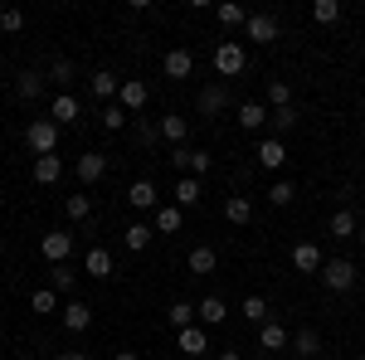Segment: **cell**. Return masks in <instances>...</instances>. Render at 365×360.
I'll use <instances>...</instances> for the list:
<instances>
[{
	"mask_svg": "<svg viewBox=\"0 0 365 360\" xmlns=\"http://www.w3.org/2000/svg\"><path fill=\"white\" fill-rule=\"evenodd\" d=\"M249 39L253 44H273V39H282V25H278V15H268V10H258V15H249Z\"/></svg>",
	"mask_w": 365,
	"mask_h": 360,
	"instance_id": "obj_4",
	"label": "cell"
},
{
	"mask_svg": "<svg viewBox=\"0 0 365 360\" xmlns=\"http://www.w3.org/2000/svg\"><path fill=\"white\" fill-rule=\"evenodd\" d=\"M225 220L229 224H249L253 220V200L249 195H229L225 200Z\"/></svg>",
	"mask_w": 365,
	"mask_h": 360,
	"instance_id": "obj_28",
	"label": "cell"
},
{
	"mask_svg": "<svg viewBox=\"0 0 365 360\" xmlns=\"http://www.w3.org/2000/svg\"><path fill=\"white\" fill-rule=\"evenodd\" d=\"M170 205H180V210H195V205H200V180H195V175L175 180V190H170Z\"/></svg>",
	"mask_w": 365,
	"mask_h": 360,
	"instance_id": "obj_19",
	"label": "cell"
},
{
	"mask_svg": "<svg viewBox=\"0 0 365 360\" xmlns=\"http://www.w3.org/2000/svg\"><path fill=\"white\" fill-rule=\"evenodd\" d=\"M268 127H273V137H287V132H292V127H297V112L292 108H278V112H268Z\"/></svg>",
	"mask_w": 365,
	"mask_h": 360,
	"instance_id": "obj_30",
	"label": "cell"
},
{
	"mask_svg": "<svg viewBox=\"0 0 365 360\" xmlns=\"http://www.w3.org/2000/svg\"><path fill=\"white\" fill-rule=\"evenodd\" d=\"M322 282H327V292H351L356 287V263L351 258H327L322 263Z\"/></svg>",
	"mask_w": 365,
	"mask_h": 360,
	"instance_id": "obj_2",
	"label": "cell"
},
{
	"mask_svg": "<svg viewBox=\"0 0 365 360\" xmlns=\"http://www.w3.org/2000/svg\"><path fill=\"white\" fill-rule=\"evenodd\" d=\"M253 360H268V356H253Z\"/></svg>",
	"mask_w": 365,
	"mask_h": 360,
	"instance_id": "obj_51",
	"label": "cell"
},
{
	"mask_svg": "<svg viewBox=\"0 0 365 360\" xmlns=\"http://www.w3.org/2000/svg\"><path fill=\"white\" fill-rule=\"evenodd\" d=\"M278 108H292V88L282 83V78H273L268 83V112H278Z\"/></svg>",
	"mask_w": 365,
	"mask_h": 360,
	"instance_id": "obj_35",
	"label": "cell"
},
{
	"mask_svg": "<svg viewBox=\"0 0 365 360\" xmlns=\"http://www.w3.org/2000/svg\"><path fill=\"white\" fill-rule=\"evenodd\" d=\"M25 360H39V356H25Z\"/></svg>",
	"mask_w": 365,
	"mask_h": 360,
	"instance_id": "obj_52",
	"label": "cell"
},
{
	"mask_svg": "<svg viewBox=\"0 0 365 360\" xmlns=\"http://www.w3.org/2000/svg\"><path fill=\"white\" fill-rule=\"evenodd\" d=\"M292 351H297L302 360H317V356H322V336L312 331V326H302V331L292 336Z\"/></svg>",
	"mask_w": 365,
	"mask_h": 360,
	"instance_id": "obj_29",
	"label": "cell"
},
{
	"mask_svg": "<svg viewBox=\"0 0 365 360\" xmlns=\"http://www.w3.org/2000/svg\"><path fill=\"white\" fill-rule=\"evenodd\" d=\"M185 170H190L195 180H205V175L215 170V156H210V151H190V161H185Z\"/></svg>",
	"mask_w": 365,
	"mask_h": 360,
	"instance_id": "obj_40",
	"label": "cell"
},
{
	"mask_svg": "<svg viewBox=\"0 0 365 360\" xmlns=\"http://www.w3.org/2000/svg\"><path fill=\"white\" fill-rule=\"evenodd\" d=\"M73 170H78V180H83V185H93V180H103V175H108V156H103V151H83Z\"/></svg>",
	"mask_w": 365,
	"mask_h": 360,
	"instance_id": "obj_9",
	"label": "cell"
},
{
	"mask_svg": "<svg viewBox=\"0 0 365 360\" xmlns=\"http://www.w3.org/2000/svg\"><path fill=\"white\" fill-rule=\"evenodd\" d=\"M239 127L244 132H263L268 127V103H244L239 108Z\"/></svg>",
	"mask_w": 365,
	"mask_h": 360,
	"instance_id": "obj_21",
	"label": "cell"
},
{
	"mask_svg": "<svg viewBox=\"0 0 365 360\" xmlns=\"http://www.w3.org/2000/svg\"><path fill=\"white\" fill-rule=\"evenodd\" d=\"M170 326H175V331H185V326H195V307L190 302H170Z\"/></svg>",
	"mask_w": 365,
	"mask_h": 360,
	"instance_id": "obj_37",
	"label": "cell"
},
{
	"mask_svg": "<svg viewBox=\"0 0 365 360\" xmlns=\"http://www.w3.org/2000/svg\"><path fill=\"white\" fill-rule=\"evenodd\" d=\"M244 63H249V54H244V44H239V39H225V44L215 49V73H220V78H239V73H244Z\"/></svg>",
	"mask_w": 365,
	"mask_h": 360,
	"instance_id": "obj_3",
	"label": "cell"
},
{
	"mask_svg": "<svg viewBox=\"0 0 365 360\" xmlns=\"http://www.w3.org/2000/svg\"><path fill=\"white\" fill-rule=\"evenodd\" d=\"M88 83H93V98H98V103H103V108H108V103H117V73H93V78H88Z\"/></svg>",
	"mask_w": 365,
	"mask_h": 360,
	"instance_id": "obj_27",
	"label": "cell"
},
{
	"mask_svg": "<svg viewBox=\"0 0 365 360\" xmlns=\"http://www.w3.org/2000/svg\"><path fill=\"white\" fill-rule=\"evenodd\" d=\"M49 78H54L58 88L73 83V63H68V58H54V63H49Z\"/></svg>",
	"mask_w": 365,
	"mask_h": 360,
	"instance_id": "obj_45",
	"label": "cell"
},
{
	"mask_svg": "<svg viewBox=\"0 0 365 360\" xmlns=\"http://www.w3.org/2000/svg\"><path fill=\"white\" fill-rule=\"evenodd\" d=\"M195 322L205 326V331H210V326H220V322H229L225 297H215V292H210V297H200V302H195Z\"/></svg>",
	"mask_w": 365,
	"mask_h": 360,
	"instance_id": "obj_7",
	"label": "cell"
},
{
	"mask_svg": "<svg viewBox=\"0 0 365 360\" xmlns=\"http://www.w3.org/2000/svg\"><path fill=\"white\" fill-rule=\"evenodd\" d=\"M78 287V277L68 273V263H54V292H73Z\"/></svg>",
	"mask_w": 365,
	"mask_h": 360,
	"instance_id": "obj_43",
	"label": "cell"
},
{
	"mask_svg": "<svg viewBox=\"0 0 365 360\" xmlns=\"http://www.w3.org/2000/svg\"><path fill=\"white\" fill-rule=\"evenodd\" d=\"M220 360H244V356H239V351H234V346H229V351H220Z\"/></svg>",
	"mask_w": 365,
	"mask_h": 360,
	"instance_id": "obj_48",
	"label": "cell"
},
{
	"mask_svg": "<svg viewBox=\"0 0 365 360\" xmlns=\"http://www.w3.org/2000/svg\"><path fill=\"white\" fill-rule=\"evenodd\" d=\"M117 103H122V108L137 117V112L146 108V103H151V88L141 83V78H122V88H117Z\"/></svg>",
	"mask_w": 365,
	"mask_h": 360,
	"instance_id": "obj_6",
	"label": "cell"
},
{
	"mask_svg": "<svg viewBox=\"0 0 365 360\" xmlns=\"http://www.w3.org/2000/svg\"><path fill=\"white\" fill-rule=\"evenodd\" d=\"M0 29L5 34H20L25 29V10H0Z\"/></svg>",
	"mask_w": 365,
	"mask_h": 360,
	"instance_id": "obj_44",
	"label": "cell"
},
{
	"mask_svg": "<svg viewBox=\"0 0 365 360\" xmlns=\"http://www.w3.org/2000/svg\"><path fill=\"white\" fill-rule=\"evenodd\" d=\"M312 20H317V25H336L341 20V0H317V5H312Z\"/></svg>",
	"mask_w": 365,
	"mask_h": 360,
	"instance_id": "obj_34",
	"label": "cell"
},
{
	"mask_svg": "<svg viewBox=\"0 0 365 360\" xmlns=\"http://www.w3.org/2000/svg\"><path fill=\"white\" fill-rule=\"evenodd\" d=\"M215 20H220V25H249V10L234 5V0H225V5H215Z\"/></svg>",
	"mask_w": 365,
	"mask_h": 360,
	"instance_id": "obj_33",
	"label": "cell"
},
{
	"mask_svg": "<svg viewBox=\"0 0 365 360\" xmlns=\"http://www.w3.org/2000/svg\"><path fill=\"white\" fill-rule=\"evenodd\" d=\"M29 307H34V312H44V317H49V312H63V307H58V292H54V287H39V292L29 297Z\"/></svg>",
	"mask_w": 365,
	"mask_h": 360,
	"instance_id": "obj_38",
	"label": "cell"
},
{
	"mask_svg": "<svg viewBox=\"0 0 365 360\" xmlns=\"http://www.w3.org/2000/svg\"><path fill=\"white\" fill-rule=\"evenodd\" d=\"M185 263H190V273H195V277H210V273H215V263H220V253L210 249V244H200V249H190Z\"/></svg>",
	"mask_w": 365,
	"mask_h": 360,
	"instance_id": "obj_24",
	"label": "cell"
},
{
	"mask_svg": "<svg viewBox=\"0 0 365 360\" xmlns=\"http://www.w3.org/2000/svg\"><path fill=\"white\" fill-rule=\"evenodd\" d=\"M39 253H44L49 263H68V253H73V234H68V229L44 234V239H39Z\"/></svg>",
	"mask_w": 365,
	"mask_h": 360,
	"instance_id": "obj_5",
	"label": "cell"
},
{
	"mask_svg": "<svg viewBox=\"0 0 365 360\" xmlns=\"http://www.w3.org/2000/svg\"><path fill=\"white\" fill-rule=\"evenodd\" d=\"M180 224H185V210H180V205H161L156 220H151V229H156V234H180Z\"/></svg>",
	"mask_w": 365,
	"mask_h": 360,
	"instance_id": "obj_17",
	"label": "cell"
},
{
	"mask_svg": "<svg viewBox=\"0 0 365 360\" xmlns=\"http://www.w3.org/2000/svg\"><path fill=\"white\" fill-rule=\"evenodd\" d=\"M54 360H93V356H88V351H58Z\"/></svg>",
	"mask_w": 365,
	"mask_h": 360,
	"instance_id": "obj_47",
	"label": "cell"
},
{
	"mask_svg": "<svg viewBox=\"0 0 365 360\" xmlns=\"http://www.w3.org/2000/svg\"><path fill=\"white\" fill-rule=\"evenodd\" d=\"M225 108H229L225 83H210L205 93H200V112H205V117H215V112H225Z\"/></svg>",
	"mask_w": 365,
	"mask_h": 360,
	"instance_id": "obj_26",
	"label": "cell"
},
{
	"mask_svg": "<svg viewBox=\"0 0 365 360\" xmlns=\"http://www.w3.org/2000/svg\"><path fill=\"white\" fill-rule=\"evenodd\" d=\"M83 268H88L93 277H113V253L103 249V244H93V249L83 253Z\"/></svg>",
	"mask_w": 365,
	"mask_h": 360,
	"instance_id": "obj_20",
	"label": "cell"
},
{
	"mask_svg": "<svg viewBox=\"0 0 365 360\" xmlns=\"http://www.w3.org/2000/svg\"><path fill=\"white\" fill-rule=\"evenodd\" d=\"M78 112H83V103H78L73 93H54V112H49V117H54L58 127H68V122H78Z\"/></svg>",
	"mask_w": 365,
	"mask_h": 360,
	"instance_id": "obj_13",
	"label": "cell"
},
{
	"mask_svg": "<svg viewBox=\"0 0 365 360\" xmlns=\"http://www.w3.org/2000/svg\"><path fill=\"white\" fill-rule=\"evenodd\" d=\"M327 234H331V239H356V234H361V220H356L351 210H336L331 224H327Z\"/></svg>",
	"mask_w": 365,
	"mask_h": 360,
	"instance_id": "obj_22",
	"label": "cell"
},
{
	"mask_svg": "<svg viewBox=\"0 0 365 360\" xmlns=\"http://www.w3.org/2000/svg\"><path fill=\"white\" fill-rule=\"evenodd\" d=\"M244 317H249L253 326H263V322H268V297H258V292L244 297Z\"/></svg>",
	"mask_w": 365,
	"mask_h": 360,
	"instance_id": "obj_39",
	"label": "cell"
},
{
	"mask_svg": "<svg viewBox=\"0 0 365 360\" xmlns=\"http://www.w3.org/2000/svg\"><path fill=\"white\" fill-rule=\"evenodd\" d=\"M258 166L263 170H282L287 166V146H282L278 137H263V146H258Z\"/></svg>",
	"mask_w": 365,
	"mask_h": 360,
	"instance_id": "obj_11",
	"label": "cell"
},
{
	"mask_svg": "<svg viewBox=\"0 0 365 360\" xmlns=\"http://www.w3.org/2000/svg\"><path fill=\"white\" fill-rule=\"evenodd\" d=\"M15 93H20V103H34V98L44 93V73H20V83H15Z\"/></svg>",
	"mask_w": 365,
	"mask_h": 360,
	"instance_id": "obj_32",
	"label": "cell"
},
{
	"mask_svg": "<svg viewBox=\"0 0 365 360\" xmlns=\"http://www.w3.org/2000/svg\"><path fill=\"white\" fill-rule=\"evenodd\" d=\"M156 127H161V141H170V151L190 141V122H185V117H175V112H166V117H161Z\"/></svg>",
	"mask_w": 365,
	"mask_h": 360,
	"instance_id": "obj_8",
	"label": "cell"
},
{
	"mask_svg": "<svg viewBox=\"0 0 365 360\" xmlns=\"http://www.w3.org/2000/svg\"><path fill=\"white\" fill-rule=\"evenodd\" d=\"M63 210H68V220H93V195H68Z\"/></svg>",
	"mask_w": 365,
	"mask_h": 360,
	"instance_id": "obj_36",
	"label": "cell"
},
{
	"mask_svg": "<svg viewBox=\"0 0 365 360\" xmlns=\"http://www.w3.org/2000/svg\"><path fill=\"white\" fill-rule=\"evenodd\" d=\"M322 263H327V258H322L317 244H297V249H292V268H297V273H322Z\"/></svg>",
	"mask_w": 365,
	"mask_h": 360,
	"instance_id": "obj_15",
	"label": "cell"
},
{
	"mask_svg": "<svg viewBox=\"0 0 365 360\" xmlns=\"http://www.w3.org/2000/svg\"><path fill=\"white\" fill-rule=\"evenodd\" d=\"M356 360H365V356H356Z\"/></svg>",
	"mask_w": 365,
	"mask_h": 360,
	"instance_id": "obj_53",
	"label": "cell"
},
{
	"mask_svg": "<svg viewBox=\"0 0 365 360\" xmlns=\"http://www.w3.org/2000/svg\"><path fill=\"white\" fill-rule=\"evenodd\" d=\"M356 239H361V244H365V224H361V234H356Z\"/></svg>",
	"mask_w": 365,
	"mask_h": 360,
	"instance_id": "obj_50",
	"label": "cell"
},
{
	"mask_svg": "<svg viewBox=\"0 0 365 360\" xmlns=\"http://www.w3.org/2000/svg\"><path fill=\"white\" fill-rule=\"evenodd\" d=\"M161 68H166V78H190V73H195V54H190V49H170V54L161 58Z\"/></svg>",
	"mask_w": 365,
	"mask_h": 360,
	"instance_id": "obj_10",
	"label": "cell"
},
{
	"mask_svg": "<svg viewBox=\"0 0 365 360\" xmlns=\"http://www.w3.org/2000/svg\"><path fill=\"white\" fill-rule=\"evenodd\" d=\"M292 200H297V190H292V180H278V185H273V190H268V205H292Z\"/></svg>",
	"mask_w": 365,
	"mask_h": 360,
	"instance_id": "obj_42",
	"label": "cell"
},
{
	"mask_svg": "<svg viewBox=\"0 0 365 360\" xmlns=\"http://www.w3.org/2000/svg\"><path fill=\"white\" fill-rule=\"evenodd\" d=\"M25 146L34 151V156H54L58 151V122L54 117H34L25 127Z\"/></svg>",
	"mask_w": 365,
	"mask_h": 360,
	"instance_id": "obj_1",
	"label": "cell"
},
{
	"mask_svg": "<svg viewBox=\"0 0 365 360\" xmlns=\"http://www.w3.org/2000/svg\"><path fill=\"white\" fill-rule=\"evenodd\" d=\"M34 180H39V185H58V180H63V161H58V151H54V156H34Z\"/></svg>",
	"mask_w": 365,
	"mask_h": 360,
	"instance_id": "obj_16",
	"label": "cell"
},
{
	"mask_svg": "<svg viewBox=\"0 0 365 360\" xmlns=\"http://www.w3.org/2000/svg\"><path fill=\"white\" fill-rule=\"evenodd\" d=\"M113 360H141V356H137V351H117Z\"/></svg>",
	"mask_w": 365,
	"mask_h": 360,
	"instance_id": "obj_49",
	"label": "cell"
},
{
	"mask_svg": "<svg viewBox=\"0 0 365 360\" xmlns=\"http://www.w3.org/2000/svg\"><path fill=\"white\" fill-rule=\"evenodd\" d=\"M258 346H263V351H282V346H287V326L268 317V322L258 326Z\"/></svg>",
	"mask_w": 365,
	"mask_h": 360,
	"instance_id": "obj_23",
	"label": "cell"
},
{
	"mask_svg": "<svg viewBox=\"0 0 365 360\" xmlns=\"http://www.w3.org/2000/svg\"><path fill=\"white\" fill-rule=\"evenodd\" d=\"M127 200H132V210H161V195H156V185H151V180H132Z\"/></svg>",
	"mask_w": 365,
	"mask_h": 360,
	"instance_id": "obj_14",
	"label": "cell"
},
{
	"mask_svg": "<svg viewBox=\"0 0 365 360\" xmlns=\"http://www.w3.org/2000/svg\"><path fill=\"white\" fill-rule=\"evenodd\" d=\"M127 117H132V112L122 108V103H108V108L98 112V122H103L108 132H122V127H127Z\"/></svg>",
	"mask_w": 365,
	"mask_h": 360,
	"instance_id": "obj_31",
	"label": "cell"
},
{
	"mask_svg": "<svg viewBox=\"0 0 365 360\" xmlns=\"http://www.w3.org/2000/svg\"><path fill=\"white\" fill-rule=\"evenodd\" d=\"M185 161H190V146H175V151H170V166L185 170Z\"/></svg>",
	"mask_w": 365,
	"mask_h": 360,
	"instance_id": "obj_46",
	"label": "cell"
},
{
	"mask_svg": "<svg viewBox=\"0 0 365 360\" xmlns=\"http://www.w3.org/2000/svg\"><path fill=\"white\" fill-rule=\"evenodd\" d=\"M151 239H156V229H151V224H141V220H132V224H127V234H122V244H127L132 253H141Z\"/></svg>",
	"mask_w": 365,
	"mask_h": 360,
	"instance_id": "obj_25",
	"label": "cell"
},
{
	"mask_svg": "<svg viewBox=\"0 0 365 360\" xmlns=\"http://www.w3.org/2000/svg\"><path fill=\"white\" fill-rule=\"evenodd\" d=\"M175 346H180L185 356H205V351H210V331H205V326H185V331H175Z\"/></svg>",
	"mask_w": 365,
	"mask_h": 360,
	"instance_id": "obj_12",
	"label": "cell"
},
{
	"mask_svg": "<svg viewBox=\"0 0 365 360\" xmlns=\"http://www.w3.org/2000/svg\"><path fill=\"white\" fill-rule=\"evenodd\" d=\"M63 326H68V331H88V326H93V307L73 297V302L63 307Z\"/></svg>",
	"mask_w": 365,
	"mask_h": 360,
	"instance_id": "obj_18",
	"label": "cell"
},
{
	"mask_svg": "<svg viewBox=\"0 0 365 360\" xmlns=\"http://www.w3.org/2000/svg\"><path fill=\"white\" fill-rule=\"evenodd\" d=\"M132 132H137V146H156V141H161V127H151V122H141V117H132Z\"/></svg>",
	"mask_w": 365,
	"mask_h": 360,
	"instance_id": "obj_41",
	"label": "cell"
}]
</instances>
